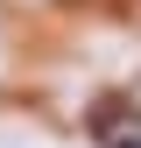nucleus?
<instances>
[{
	"label": "nucleus",
	"mask_w": 141,
	"mask_h": 148,
	"mask_svg": "<svg viewBox=\"0 0 141 148\" xmlns=\"http://www.w3.org/2000/svg\"><path fill=\"white\" fill-rule=\"evenodd\" d=\"M113 148H141V134H127V141H113Z\"/></svg>",
	"instance_id": "1"
}]
</instances>
